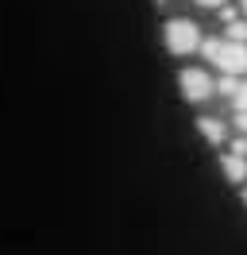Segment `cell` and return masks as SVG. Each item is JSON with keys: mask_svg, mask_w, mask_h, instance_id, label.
Masks as SVG:
<instances>
[{"mask_svg": "<svg viewBox=\"0 0 247 255\" xmlns=\"http://www.w3.org/2000/svg\"><path fill=\"white\" fill-rule=\"evenodd\" d=\"M201 50H205V58H209V62L220 66V70L232 74V78L247 74V43H232V39H205Z\"/></svg>", "mask_w": 247, "mask_h": 255, "instance_id": "6da1fadb", "label": "cell"}, {"mask_svg": "<svg viewBox=\"0 0 247 255\" xmlns=\"http://www.w3.org/2000/svg\"><path fill=\"white\" fill-rule=\"evenodd\" d=\"M162 39H166V50L170 54H193L201 47V27L193 19H170L166 27H162Z\"/></svg>", "mask_w": 247, "mask_h": 255, "instance_id": "7a4b0ae2", "label": "cell"}, {"mask_svg": "<svg viewBox=\"0 0 247 255\" xmlns=\"http://www.w3.org/2000/svg\"><path fill=\"white\" fill-rule=\"evenodd\" d=\"M182 97L185 101H193V105H201V101H209V97L216 93V81L205 74V70H197V66H189V70H182Z\"/></svg>", "mask_w": 247, "mask_h": 255, "instance_id": "3957f363", "label": "cell"}, {"mask_svg": "<svg viewBox=\"0 0 247 255\" xmlns=\"http://www.w3.org/2000/svg\"><path fill=\"white\" fill-rule=\"evenodd\" d=\"M220 170H224V178L236 182V186L247 182V159H244V155H236V151H228V155L220 159Z\"/></svg>", "mask_w": 247, "mask_h": 255, "instance_id": "277c9868", "label": "cell"}, {"mask_svg": "<svg viewBox=\"0 0 247 255\" xmlns=\"http://www.w3.org/2000/svg\"><path fill=\"white\" fill-rule=\"evenodd\" d=\"M197 128H201V135H205V139H209L213 147H220L224 139H228V131H224V124H220L216 116H201V120H197Z\"/></svg>", "mask_w": 247, "mask_h": 255, "instance_id": "5b68a950", "label": "cell"}, {"mask_svg": "<svg viewBox=\"0 0 247 255\" xmlns=\"http://www.w3.org/2000/svg\"><path fill=\"white\" fill-rule=\"evenodd\" d=\"M224 39H232V43H247V19H232L228 31H224Z\"/></svg>", "mask_w": 247, "mask_h": 255, "instance_id": "8992f818", "label": "cell"}, {"mask_svg": "<svg viewBox=\"0 0 247 255\" xmlns=\"http://www.w3.org/2000/svg\"><path fill=\"white\" fill-rule=\"evenodd\" d=\"M232 105H236V112H247V81H240V89L232 93Z\"/></svg>", "mask_w": 247, "mask_h": 255, "instance_id": "52a82bcc", "label": "cell"}, {"mask_svg": "<svg viewBox=\"0 0 247 255\" xmlns=\"http://www.w3.org/2000/svg\"><path fill=\"white\" fill-rule=\"evenodd\" d=\"M232 151H236V155H247V135H236V139H232Z\"/></svg>", "mask_w": 247, "mask_h": 255, "instance_id": "ba28073f", "label": "cell"}, {"mask_svg": "<svg viewBox=\"0 0 247 255\" xmlns=\"http://www.w3.org/2000/svg\"><path fill=\"white\" fill-rule=\"evenodd\" d=\"M236 128H240V131L247 135V112H236Z\"/></svg>", "mask_w": 247, "mask_h": 255, "instance_id": "9c48e42d", "label": "cell"}, {"mask_svg": "<svg viewBox=\"0 0 247 255\" xmlns=\"http://www.w3.org/2000/svg\"><path fill=\"white\" fill-rule=\"evenodd\" d=\"M193 4H201V8H224V0H193Z\"/></svg>", "mask_w": 247, "mask_h": 255, "instance_id": "30bf717a", "label": "cell"}, {"mask_svg": "<svg viewBox=\"0 0 247 255\" xmlns=\"http://www.w3.org/2000/svg\"><path fill=\"white\" fill-rule=\"evenodd\" d=\"M244 205H247V190H244Z\"/></svg>", "mask_w": 247, "mask_h": 255, "instance_id": "8fae6325", "label": "cell"}, {"mask_svg": "<svg viewBox=\"0 0 247 255\" xmlns=\"http://www.w3.org/2000/svg\"><path fill=\"white\" fill-rule=\"evenodd\" d=\"M244 12H247V0H244Z\"/></svg>", "mask_w": 247, "mask_h": 255, "instance_id": "7c38bea8", "label": "cell"}]
</instances>
